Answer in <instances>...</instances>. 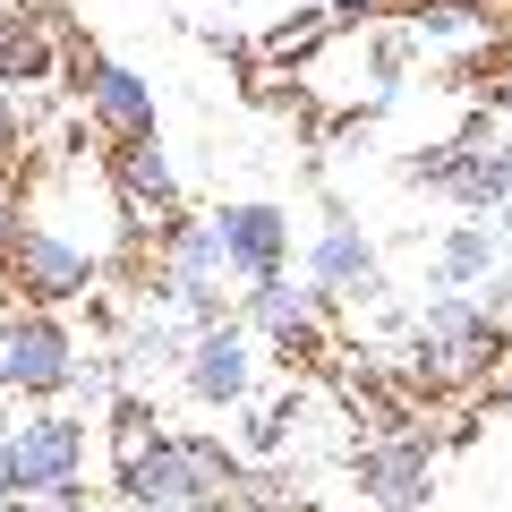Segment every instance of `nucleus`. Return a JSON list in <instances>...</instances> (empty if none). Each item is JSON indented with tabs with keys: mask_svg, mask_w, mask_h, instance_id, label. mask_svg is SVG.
Returning a JSON list of instances; mask_svg holds the SVG:
<instances>
[{
	"mask_svg": "<svg viewBox=\"0 0 512 512\" xmlns=\"http://www.w3.org/2000/svg\"><path fill=\"white\" fill-rule=\"evenodd\" d=\"M0 274L18 282V299H35V308H69V299L94 291L103 256H94L86 239H69L60 222L26 214V231H18V248H9V265H0Z\"/></svg>",
	"mask_w": 512,
	"mask_h": 512,
	"instance_id": "6",
	"label": "nucleus"
},
{
	"mask_svg": "<svg viewBox=\"0 0 512 512\" xmlns=\"http://www.w3.org/2000/svg\"><path fill=\"white\" fill-rule=\"evenodd\" d=\"M77 94H86V120L103 128L111 146H120V137H154V128H163L154 77H137L128 60H111V52H86V60H77Z\"/></svg>",
	"mask_w": 512,
	"mask_h": 512,
	"instance_id": "9",
	"label": "nucleus"
},
{
	"mask_svg": "<svg viewBox=\"0 0 512 512\" xmlns=\"http://www.w3.org/2000/svg\"><path fill=\"white\" fill-rule=\"evenodd\" d=\"M111 188H120L137 214H180V171H171V154H163V128L154 137H120L111 146Z\"/></svg>",
	"mask_w": 512,
	"mask_h": 512,
	"instance_id": "12",
	"label": "nucleus"
},
{
	"mask_svg": "<svg viewBox=\"0 0 512 512\" xmlns=\"http://www.w3.org/2000/svg\"><path fill=\"white\" fill-rule=\"evenodd\" d=\"M205 222H214V239H222V274L256 282V274H282V265H291V205H274V197H222Z\"/></svg>",
	"mask_w": 512,
	"mask_h": 512,
	"instance_id": "8",
	"label": "nucleus"
},
{
	"mask_svg": "<svg viewBox=\"0 0 512 512\" xmlns=\"http://www.w3.org/2000/svg\"><path fill=\"white\" fill-rule=\"evenodd\" d=\"M299 282H308L316 299H342V308H376L393 282H384V256H376V239L359 231V214H350L342 197L325 205V222H316V239H308V256H299Z\"/></svg>",
	"mask_w": 512,
	"mask_h": 512,
	"instance_id": "5",
	"label": "nucleus"
},
{
	"mask_svg": "<svg viewBox=\"0 0 512 512\" xmlns=\"http://www.w3.org/2000/svg\"><path fill=\"white\" fill-rule=\"evenodd\" d=\"M0 393L9 402H69L86 393V350L60 325V308H9L0 316Z\"/></svg>",
	"mask_w": 512,
	"mask_h": 512,
	"instance_id": "2",
	"label": "nucleus"
},
{
	"mask_svg": "<svg viewBox=\"0 0 512 512\" xmlns=\"http://www.w3.org/2000/svg\"><path fill=\"white\" fill-rule=\"evenodd\" d=\"M18 512H103L94 504V487L86 478H60V487H35V495H9Z\"/></svg>",
	"mask_w": 512,
	"mask_h": 512,
	"instance_id": "19",
	"label": "nucleus"
},
{
	"mask_svg": "<svg viewBox=\"0 0 512 512\" xmlns=\"http://www.w3.org/2000/svg\"><path fill=\"white\" fill-rule=\"evenodd\" d=\"M0 120H9V94H0Z\"/></svg>",
	"mask_w": 512,
	"mask_h": 512,
	"instance_id": "25",
	"label": "nucleus"
},
{
	"mask_svg": "<svg viewBox=\"0 0 512 512\" xmlns=\"http://www.w3.org/2000/svg\"><path fill=\"white\" fill-rule=\"evenodd\" d=\"M291 419H299V402H282V410H248V427H239V453H248V461H274L282 444H291Z\"/></svg>",
	"mask_w": 512,
	"mask_h": 512,
	"instance_id": "17",
	"label": "nucleus"
},
{
	"mask_svg": "<svg viewBox=\"0 0 512 512\" xmlns=\"http://www.w3.org/2000/svg\"><path fill=\"white\" fill-rule=\"evenodd\" d=\"M495 350H504V325H495L470 291H427L402 359H410V376H427V384H478L495 367Z\"/></svg>",
	"mask_w": 512,
	"mask_h": 512,
	"instance_id": "3",
	"label": "nucleus"
},
{
	"mask_svg": "<svg viewBox=\"0 0 512 512\" xmlns=\"http://www.w3.org/2000/svg\"><path fill=\"white\" fill-rule=\"evenodd\" d=\"M504 274H512V265H504Z\"/></svg>",
	"mask_w": 512,
	"mask_h": 512,
	"instance_id": "27",
	"label": "nucleus"
},
{
	"mask_svg": "<svg viewBox=\"0 0 512 512\" xmlns=\"http://www.w3.org/2000/svg\"><path fill=\"white\" fill-rule=\"evenodd\" d=\"M18 231H26V197L0 180V265H9V248H18Z\"/></svg>",
	"mask_w": 512,
	"mask_h": 512,
	"instance_id": "20",
	"label": "nucleus"
},
{
	"mask_svg": "<svg viewBox=\"0 0 512 512\" xmlns=\"http://www.w3.org/2000/svg\"><path fill=\"white\" fill-rule=\"evenodd\" d=\"M487 111H495V120H512V69L487 77Z\"/></svg>",
	"mask_w": 512,
	"mask_h": 512,
	"instance_id": "21",
	"label": "nucleus"
},
{
	"mask_svg": "<svg viewBox=\"0 0 512 512\" xmlns=\"http://www.w3.org/2000/svg\"><path fill=\"white\" fill-rule=\"evenodd\" d=\"M180 350H188V325L171 308H137L120 325V359H111V376L120 384H154V376H180Z\"/></svg>",
	"mask_w": 512,
	"mask_h": 512,
	"instance_id": "14",
	"label": "nucleus"
},
{
	"mask_svg": "<svg viewBox=\"0 0 512 512\" xmlns=\"http://www.w3.org/2000/svg\"><path fill=\"white\" fill-rule=\"evenodd\" d=\"M171 316H180V325L188 333H214V325H231V299H222V282H197V291H180V308H171Z\"/></svg>",
	"mask_w": 512,
	"mask_h": 512,
	"instance_id": "18",
	"label": "nucleus"
},
{
	"mask_svg": "<svg viewBox=\"0 0 512 512\" xmlns=\"http://www.w3.org/2000/svg\"><path fill=\"white\" fill-rule=\"evenodd\" d=\"M239 478V453L214 427H128L120 436V504L137 512H197Z\"/></svg>",
	"mask_w": 512,
	"mask_h": 512,
	"instance_id": "1",
	"label": "nucleus"
},
{
	"mask_svg": "<svg viewBox=\"0 0 512 512\" xmlns=\"http://www.w3.org/2000/svg\"><path fill=\"white\" fill-rule=\"evenodd\" d=\"M52 77V35L35 9H0V86H35Z\"/></svg>",
	"mask_w": 512,
	"mask_h": 512,
	"instance_id": "15",
	"label": "nucleus"
},
{
	"mask_svg": "<svg viewBox=\"0 0 512 512\" xmlns=\"http://www.w3.org/2000/svg\"><path fill=\"white\" fill-rule=\"evenodd\" d=\"M487 274H504V239H495V222L487 214L444 222L436 256H427V291H478Z\"/></svg>",
	"mask_w": 512,
	"mask_h": 512,
	"instance_id": "13",
	"label": "nucleus"
},
{
	"mask_svg": "<svg viewBox=\"0 0 512 512\" xmlns=\"http://www.w3.org/2000/svg\"><path fill=\"white\" fill-rule=\"evenodd\" d=\"M384 0H325V18H376Z\"/></svg>",
	"mask_w": 512,
	"mask_h": 512,
	"instance_id": "22",
	"label": "nucleus"
},
{
	"mask_svg": "<svg viewBox=\"0 0 512 512\" xmlns=\"http://www.w3.org/2000/svg\"><path fill=\"white\" fill-rule=\"evenodd\" d=\"M256 376H265V359H256V333L239 325H214V333H188L180 350V393L197 410H248L256 402Z\"/></svg>",
	"mask_w": 512,
	"mask_h": 512,
	"instance_id": "7",
	"label": "nucleus"
},
{
	"mask_svg": "<svg viewBox=\"0 0 512 512\" xmlns=\"http://www.w3.org/2000/svg\"><path fill=\"white\" fill-rule=\"evenodd\" d=\"M410 35V52H444V43H478L487 35V18H478V0H436V9H419V26H402Z\"/></svg>",
	"mask_w": 512,
	"mask_h": 512,
	"instance_id": "16",
	"label": "nucleus"
},
{
	"mask_svg": "<svg viewBox=\"0 0 512 512\" xmlns=\"http://www.w3.org/2000/svg\"><path fill=\"white\" fill-rule=\"evenodd\" d=\"M0 504H9V478H0Z\"/></svg>",
	"mask_w": 512,
	"mask_h": 512,
	"instance_id": "26",
	"label": "nucleus"
},
{
	"mask_svg": "<svg viewBox=\"0 0 512 512\" xmlns=\"http://www.w3.org/2000/svg\"><path fill=\"white\" fill-rule=\"evenodd\" d=\"M487 222H495V239H504V248H512V197H504V205H495V214H487Z\"/></svg>",
	"mask_w": 512,
	"mask_h": 512,
	"instance_id": "23",
	"label": "nucleus"
},
{
	"mask_svg": "<svg viewBox=\"0 0 512 512\" xmlns=\"http://www.w3.org/2000/svg\"><path fill=\"white\" fill-rule=\"evenodd\" d=\"M350 478H359V495L376 512H419L436 495V444L427 436H376V444H359Z\"/></svg>",
	"mask_w": 512,
	"mask_h": 512,
	"instance_id": "10",
	"label": "nucleus"
},
{
	"mask_svg": "<svg viewBox=\"0 0 512 512\" xmlns=\"http://www.w3.org/2000/svg\"><path fill=\"white\" fill-rule=\"evenodd\" d=\"M239 325L256 342H274V350H316L325 342V299L308 282H291V265H282V274H256L239 291Z\"/></svg>",
	"mask_w": 512,
	"mask_h": 512,
	"instance_id": "11",
	"label": "nucleus"
},
{
	"mask_svg": "<svg viewBox=\"0 0 512 512\" xmlns=\"http://www.w3.org/2000/svg\"><path fill=\"white\" fill-rule=\"evenodd\" d=\"M86 453H94V427L69 419V410L35 402L18 419H0V478L9 495H35V487H60V478H86Z\"/></svg>",
	"mask_w": 512,
	"mask_h": 512,
	"instance_id": "4",
	"label": "nucleus"
},
{
	"mask_svg": "<svg viewBox=\"0 0 512 512\" xmlns=\"http://www.w3.org/2000/svg\"><path fill=\"white\" fill-rule=\"evenodd\" d=\"M495 410H504V419H512V367H504V376H495Z\"/></svg>",
	"mask_w": 512,
	"mask_h": 512,
	"instance_id": "24",
	"label": "nucleus"
}]
</instances>
